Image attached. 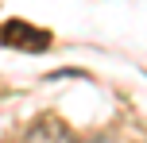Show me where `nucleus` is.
I'll return each instance as SVG.
<instances>
[{
    "instance_id": "nucleus-1",
    "label": "nucleus",
    "mask_w": 147,
    "mask_h": 143,
    "mask_svg": "<svg viewBox=\"0 0 147 143\" xmlns=\"http://www.w3.org/2000/svg\"><path fill=\"white\" fill-rule=\"evenodd\" d=\"M23 143H78V136L66 128L62 120H54V116H43V120H35L27 128V136Z\"/></svg>"
},
{
    "instance_id": "nucleus-2",
    "label": "nucleus",
    "mask_w": 147,
    "mask_h": 143,
    "mask_svg": "<svg viewBox=\"0 0 147 143\" xmlns=\"http://www.w3.org/2000/svg\"><path fill=\"white\" fill-rule=\"evenodd\" d=\"M12 39H20V43H31V50H35V54L47 46V35H43V31H31L27 23H8V27H4V43H12Z\"/></svg>"
}]
</instances>
